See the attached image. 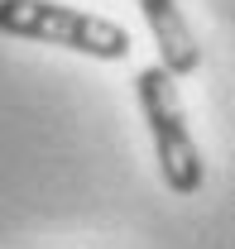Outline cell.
<instances>
[{
  "instance_id": "1",
  "label": "cell",
  "mask_w": 235,
  "mask_h": 249,
  "mask_svg": "<svg viewBox=\"0 0 235 249\" xmlns=\"http://www.w3.org/2000/svg\"><path fill=\"white\" fill-rule=\"evenodd\" d=\"M0 34L24 38V43H48V48H72L96 62L130 58L125 24L72 10V5H53V0H0Z\"/></svg>"
},
{
  "instance_id": "2",
  "label": "cell",
  "mask_w": 235,
  "mask_h": 249,
  "mask_svg": "<svg viewBox=\"0 0 235 249\" xmlns=\"http://www.w3.org/2000/svg\"><path fill=\"white\" fill-rule=\"evenodd\" d=\"M135 96H139L149 139H154V158H158V173H163L168 192L192 196L202 187V154H197V139H192L187 115H182L177 77L163 62H154V67H144L135 77Z\"/></svg>"
},
{
  "instance_id": "3",
  "label": "cell",
  "mask_w": 235,
  "mask_h": 249,
  "mask_svg": "<svg viewBox=\"0 0 235 249\" xmlns=\"http://www.w3.org/2000/svg\"><path fill=\"white\" fill-rule=\"evenodd\" d=\"M139 15H144L149 34H154V48H158V62L173 72V77H192L202 67V43L192 24L182 19V5L177 0H139Z\"/></svg>"
}]
</instances>
